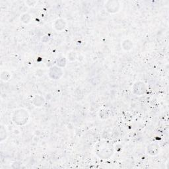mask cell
Masks as SVG:
<instances>
[{
  "label": "cell",
  "mask_w": 169,
  "mask_h": 169,
  "mask_svg": "<svg viewBox=\"0 0 169 169\" xmlns=\"http://www.w3.org/2000/svg\"><path fill=\"white\" fill-rule=\"evenodd\" d=\"M11 119L16 126H23L28 124L30 119V114L27 110L25 108H19L13 112Z\"/></svg>",
  "instance_id": "6da1fadb"
},
{
  "label": "cell",
  "mask_w": 169,
  "mask_h": 169,
  "mask_svg": "<svg viewBox=\"0 0 169 169\" xmlns=\"http://www.w3.org/2000/svg\"><path fill=\"white\" fill-rule=\"evenodd\" d=\"M97 155L103 159H107L114 154V149L108 143H102L97 148Z\"/></svg>",
  "instance_id": "7a4b0ae2"
},
{
  "label": "cell",
  "mask_w": 169,
  "mask_h": 169,
  "mask_svg": "<svg viewBox=\"0 0 169 169\" xmlns=\"http://www.w3.org/2000/svg\"><path fill=\"white\" fill-rule=\"evenodd\" d=\"M147 86L143 81H138L134 83L132 87V93L137 96L145 95L147 92Z\"/></svg>",
  "instance_id": "3957f363"
},
{
  "label": "cell",
  "mask_w": 169,
  "mask_h": 169,
  "mask_svg": "<svg viewBox=\"0 0 169 169\" xmlns=\"http://www.w3.org/2000/svg\"><path fill=\"white\" fill-rule=\"evenodd\" d=\"M49 77L52 80H59L61 79L63 75V71L62 68L54 66L51 67L48 72Z\"/></svg>",
  "instance_id": "277c9868"
},
{
  "label": "cell",
  "mask_w": 169,
  "mask_h": 169,
  "mask_svg": "<svg viewBox=\"0 0 169 169\" xmlns=\"http://www.w3.org/2000/svg\"><path fill=\"white\" fill-rule=\"evenodd\" d=\"M105 8L110 13H116L120 11L121 9V4L119 1H107L105 3Z\"/></svg>",
  "instance_id": "5b68a950"
},
{
  "label": "cell",
  "mask_w": 169,
  "mask_h": 169,
  "mask_svg": "<svg viewBox=\"0 0 169 169\" xmlns=\"http://www.w3.org/2000/svg\"><path fill=\"white\" fill-rule=\"evenodd\" d=\"M161 147L157 143H149L146 148V153L150 156H156L160 153Z\"/></svg>",
  "instance_id": "8992f818"
},
{
  "label": "cell",
  "mask_w": 169,
  "mask_h": 169,
  "mask_svg": "<svg viewBox=\"0 0 169 169\" xmlns=\"http://www.w3.org/2000/svg\"><path fill=\"white\" fill-rule=\"evenodd\" d=\"M54 28L57 31H62L66 28L67 26L66 21L63 19H57L54 21L53 24Z\"/></svg>",
  "instance_id": "52a82bcc"
},
{
  "label": "cell",
  "mask_w": 169,
  "mask_h": 169,
  "mask_svg": "<svg viewBox=\"0 0 169 169\" xmlns=\"http://www.w3.org/2000/svg\"><path fill=\"white\" fill-rule=\"evenodd\" d=\"M45 99L41 95H34L32 99V104L37 107H41L45 103Z\"/></svg>",
  "instance_id": "ba28073f"
},
{
  "label": "cell",
  "mask_w": 169,
  "mask_h": 169,
  "mask_svg": "<svg viewBox=\"0 0 169 169\" xmlns=\"http://www.w3.org/2000/svg\"><path fill=\"white\" fill-rule=\"evenodd\" d=\"M122 49L128 52L132 50L133 47V43L130 39H126L124 40L123 42L122 43Z\"/></svg>",
  "instance_id": "9c48e42d"
},
{
  "label": "cell",
  "mask_w": 169,
  "mask_h": 169,
  "mask_svg": "<svg viewBox=\"0 0 169 169\" xmlns=\"http://www.w3.org/2000/svg\"><path fill=\"white\" fill-rule=\"evenodd\" d=\"M8 137V133L7 131L6 127L3 124L1 125V128H0V142L2 143L5 141Z\"/></svg>",
  "instance_id": "30bf717a"
},
{
  "label": "cell",
  "mask_w": 169,
  "mask_h": 169,
  "mask_svg": "<svg viewBox=\"0 0 169 169\" xmlns=\"http://www.w3.org/2000/svg\"><path fill=\"white\" fill-rule=\"evenodd\" d=\"M110 115V112L108 110L106 109V108H103L101 109L100 111H99L98 113V116H99V118L101 120H107Z\"/></svg>",
  "instance_id": "8fae6325"
},
{
  "label": "cell",
  "mask_w": 169,
  "mask_h": 169,
  "mask_svg": "<svg viewBox=\"0 0 169 169\" xmlns=\"http://www.w3.org/2000/svg\"><path fill=\"white\" fill-rule=\"evenodd\" d=\"M0 77H1L2 81H4V82H7V81H9L11 79V73L7 70H3L1 72Z\"/></svg>",
  "instance_id": "7c38bea8"
},
{
  "label": "cell",
  "mask_w": 169,
  "mask_h": 169,
  "mask_svg": "<svg viewBox=\"0 0 169 169\" xmlns=\"http://www.w3.org/2000/svg\"><path fill=\"white\" fill-rule=\"evenodd\" d=\"M20 19L21 22L22 23H24V24H28V23L31 21V16L30 14L25 13L21 16Z\"/></svg>",
  "instance_id": "4fadbf2b"
},
{
  "label": "cell",
  "mask_w": 169,
  "mask_h": 169,
  "mask_svg": "<svg viewBox=\"0 0 169 169\" xmlns=\"http://www.w3.org/2000/svg\"><path fill=\"white\" fill-rule=\"evenodd\" d=\"M66 64H67V60L66 59V57H62L58 58V59L57 60L56 66L60 67L61 68H63L64 67H66Z\"/></svg>",
  "instance_id": "5bb4252c"
},
{
  "label": "cell",
  "mask_w": 169,
  "mask_h": 169,
  "mask_svg": "<svg viewBox=\"0 0 169 169\" xmlns=\"http://www.w3.org/2000/svg\"><path fill=\"white\" fill-rule=\"evenodd\" d=\"M67 59L69 61L73 62L76 59V52H70L67 55Z\"/></svg>",
  "instance_id": "9a60e30c"
},
{
  "label": "cell",
  "mask_w": 169,
  "mask_h": 169,
  "mask_svg": "<svg viewBox=\"0 0 169 169\" xmlns=\"http://www.w3.org/2000/svg\"><path fill=\"white\" fill-rule=\"evenodd\" d=\"M37 3V2H36V1H33V2L27 1V2H26V3L27 4V5H28V6H33V5H35Z\"/></svg>",
  "instance_id": "2e32d148"
}]
</instances>
